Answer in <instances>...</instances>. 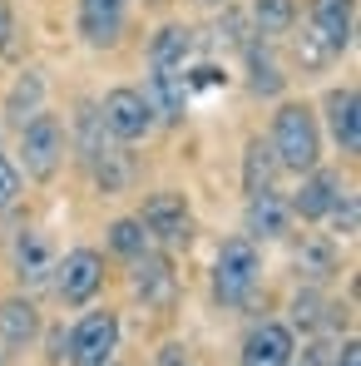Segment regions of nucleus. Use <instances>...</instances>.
I'll use <instances>...</instances> for the list:
<instances>
[{
  "label": "nucleus",
  "mask_w": 361,
  "mask_h": 366,
  "mask_svg": "<svg viewBox=\"0 0 361 366\" xmlns=\"http://www.w3.org/2000/svg\"><path fill=\"white\" fill-rule=\"evenodd\" d=\"M267 144L277 154V169H292V174L317 169V159H322V134H317V119H312L307 104H282Z\"/></svg>",
  "instance_id": "nucleus-1"
},
{
  "label": "nucleus",
  "mask_w": 361,
  "mask_h": 366,
  "mask_svg": "<svg viewBox=\"0 0 361 366\" xmlns=\"http://www.w3.org/2000/svg\"><path fill=\"white\" fill-rule=\"evenodd\" d=\"M257 272H262V257L252 238H228L218 262H213V297L223 307H242V297L257 292Z\"/></svg>",
  "instance_id": "nucleus-2"
},
{
  "label": "nucleus",
  "mask_w": 361,
  "mask_h": 366,
  "mask_svg": "<svg viewBox=\"0 0 361 366\" xmlns=\"http://www.w3.org/2000/svg\"><path fill=\"white\" fill-rule=\"evenodd\" d=\"M20 164H25V174L30 179H55L64 164V129L55 114H35V119L20 124Z\"/></svg>",
  "instance_id": "nucleus-3"
},
{
  "label": "nucleus",
  "mask_w": 361,
  "mask_h": 366,
  "mask_svg": "<svg viewBox=\"0 0 361 366\" xmlns=\"http://www.w3.org/2000/svg\"><path fill=\"white\" fill-rule=\"evenodd\" d=\"M119 357V317L104 307V312H89L74 322L69 332V366H114Z\"/></svg>",
  "instance_id": "nucleus-4"
},
{
  "label": "nucleus",
  "mask_w": 361,
  "mask_h": 366,
  "mask_svg": "<svg viewBox=\"0 0 361 366\" xmlns=\"http://www.w3.org/2000/svg\"><path fill=\"white\" fill-rule=\"evenodd\" d=\"M99 287H104V257L94 247H74V252L55 257V292H60L64 307L94 302Z\"/></svg>",
  "instance_id": "nucleus-5"
},
{
  "label": "nucleus",
  "mask_w": 361,
  "mask_h": 366,
  "mask_svg": "<svg viewBox=\"0 0 361 366\" xmlns=\"http://www.w3.org/2000/svg\"><path fill=\"white\" fill-rule=\"evenodd\" d=\"M99 119L109 129V139L134 144V139H144V134L154 129V109H149V99H144L139 89H109L104 104H99Z\"/></svg>",
  "instance_id": "nucleus-6"
},
{
  "label": "nucleus",
  "mask_w": 361,
  "mask_h": 366,
  "mask_svg": "<svg viewBox=\"0 0 361 366\" xmlns=\"http://www.w3.org/2000/svg\"><path fill=\"white\" fill-rule=\"evenodd\" d=\"M139 223L149 228V238H159L164 247H183L193 238V213L183 203V193H154L139 213Z\"/></svg>",
  "instance_id": "nucleus-7"
},
{
  "label": "nucleus",
  "mask_w": 361,
  "mask_h": 366,
  "mask_svg": "<svg viewBox=\"0 0 361 366\" xmlns=\"http://www.w3.org/2000/svg\"><path fill=\"white\" fill-rule=\"evenodd\" d=\"M129 262H134L129 282H134V292H139L144 302L149 307H174V297H179V277H174V262H169L164 252L144 247V252L129 257Z\"/></svg>",
  "instance_id": "nucleus-8"
},
{
  "label": "nucleus",
  "mask_w": 361,
  "mask_h": 366,
  "mask_svg": "<svg viewBox=\"0 0 361 366\" xmlns=\"http://www.w3.org/2000/svg\"><path fill=\"white\" fill-rule=\"evenodd\" d=\"M247 238L257 243H272V238H282L287 233V223H292V203L277 193V188H257V193H247Z\"/></svg>",
  "instance_id": "nucleus-9"
},
{
  "label": "nucleus",
  "mask_w": 361,
  "mask_h": 366,
  "mask_svg": "<svg viewBox=\"0 0 361 366\" xmlns=\"http://www.w3.org/2000/svg\"><path fill=\"white\" fill-rule=\"evenodd\" d=\"M242 366H292V327L262 322L242 342Z\"/></svg>",
  "instance_id": "nucleus-10"
},
{
  "label": "nucleus",
  "mask_w": 361,
  "mask_h": 366,
  "mask_svg": "<svg viewBox=\"0 0 361 366\" xmlns=\"http://www.w3.org/2000/svg\"><path fill=\"white\" fill-rule=\"evenodd\" d=\"M337 198H342V174H332V169H307L297 198H292V213H302L307 223H317V218L332 213Z\"/></svg>",
  "instance_id": "nucleus-11"
},
{
  "label": "nucleus",
  "mask_w": 361,
  "mask_h": 366,
  "mask_svg": "<svg viewBox=\"0 0 361 366\" xmlns=\"http://www.w3.org/2000/svg\"><path fill=\"white\" fill-rule=\"evenodd\" d=\"M352 20H357V0H312V30L327 40L332 55L352 45Z\"/></svg>",
  "instance_id": "nucleus-12"
},
{
  "label": "nucleus",
  "mask_w": 361,
  "mask_h": 366,
  "mask_svg": "<svg viewBox=\"0 0 361 366\" xmlns=\"http://www.w3.org/2000/svg\"><path fill=\"white\" fill-rule=\"evenodd\" d=\"M327 124H332V139L342 144V154H361V99L352 84L327 94Z\"/></svg>",
  "instance_id": "nucleus-13"
},
{
  "label": "nucleus",
  "mask_w": 361,
  "mask_h": 366,
  "mask_svg": "<svg viewBox=\"0 0 361 366\" xmlns=\"http://www.w3.org/2000/svg\"><path fill=\"white\" fill-rule=\"evenodd\" d=\"M79 35L89 45H114L124 35V0H79Z\"/></svg>",
  "instance_id": "nucleus-14"
},
{
  "label": "nucleus",
  "mask_w": 361,
  "mask_h": 366,
  "mask_svg": "<svg viewBox=\"0 0 361 366\" xmlns=\"http://www.w3.org/2000/svg\"><path fill=\"white\" fill-rule=\"evenodd\" d=\"M242 50H247V89H252L257 99H277V94L287 89V74H282V69H277V60H272L267 35L247 40Z\"/></svg>",
  "instance_id": "nucleus-15"
},
{
  "label": "nucleus",
  "mask_w": 361,
  "mask_h": 366,
  "mask_svg": "<svg viewBox=\"0 0 361 366\" xmlns=\"http://www.w3.org/2000/svg\"><path fill=\"white\" fill-rule=\"evenodd\" d=\"M139 94L149 99V109L159 119H183V109H188V79H183V69H154L149 89H139Z\"/></svg>",
  "instance_id": "nucleus-16"
},
{
  "label": "nucleus",
  "mask_w": 361,
  "mask_h": 366,
  "mask_svg": "<svg viewBox=\"0 0 361 366\" xmlns=\"http://www.w3.org/2000/svg\"><path fill=\"white\" fill-rule=\"evenodd\" d=\"M15 272H20V282H45L55 272V243L35 228L20 233L15 238Z\"/></svg>",
  "instance_id": "nucleus-17"
},
{
  "label": "nucleus",
  "mask_w": 361,
  "mask_h": 366,
  "mask_svg": "<svg viewBox=\"0 0 361 366\" xmlns=\"http://www.w3.org/2000/svg\"><path fill=\"white\" fill-rule=\"evenodd\" d=\"M198 50V35L188 25H164L149 45V69H183Z\"/></svg>",
  "instance_id": "nucleus-18"
},
{
  "label": "nucleus",
  "mask_w": 361,
  "mask_h": 366,
  "mask_svg": "<svg viewBox=\"0 0 361 366\" xmlns=\"http://www.w3.org/2000/svg\"><path fill=\"white\" fill-rule=\"evenodd\" d=\"M40 337V312L30 297H5L0 302V342L5 347H30Z\"/></svg>",
  "instance_id": "nucleus-19"
},
{
  "label": "nucleus",
  "mask_w": 361,
  "mask_h": 366,
  "mask_svg": "<svg viewBox=\"0 0 361 366\" xmlns=\"http://www.w3.org/2000/svg\"><path fill=\"white\" fill-rule=\"evenodd\" d=\"M40 104H45V74H40V69H25V74L10 84V94H5V119L25 124V119L40 114Z\"/></svg>",
  "instance_id": "nucleus-20"
},
{
  "label": "nucleus",
  "mask_w": 361,
  "mask_h": 366,
  "mask_svg": "<svg viewBox=\"0 0 361 366\" xmlns=\"http://www.w3.org/2000/svg\"><path fill=\"white\" fill-rule=\"evenodd\" d=\"M89 169H94V183H99V193H124V188L134 183V154L109 144L104 154H94V159H89Z\"/></svg>",
  "instance_id": "nucleus-21"
},
{
  "label": "nucleus",
  "mask_w": 361,
  "mask_h": 366,
  "mask_svg": "<svg viewBox=\"0 0 361 366\" xmlns=\"http://www.w3.org/2000/svg\"><path fill=\"white\" fill-rule=\"evenodd\" d=\"M272 179H277V154L267 139H252L242 154V188L257 193V188H272Z\"/></svg>",
  "instance_id": "nucleus-22"
},
{
  "label": "nucleus",
  "mask_w": 361,
  "mask_h": 366,
  "mask_svg": "<svg viewBox=\"0 0 361 366\" xmlns=\"http://www.w3.org/2000/svg\"><path fill=\"white\" fill-rule=\"evenodd\" d=\"M297 272L307 282H327V277H337V247L322 243V238H307L297 247Z\"/></svg>",
  "instance_id": "nucleus-23"
},
{
  "label": "nucleus",
  "mask_w": 361,
  "mask_h": 366,
  "mask_svg": "<svg viewBox=\"0 0 361 366\" xmlns=\"http://www.w3.org/2000/svg\"><path fill=\"white\" fill-rule=\"evenodd\" d=\"M292 15H297L292 0H252L257 35H287V30H292Z\"/></svg>",
  "instance_id": "nucleus-24"
},
{
  "label": "nucleus",
  "mask_w": 361,
  "mask_h": 366,
  "mask_svg": "<svg viewBox=\"0 0 361 366\" xmlns=\"http://www.w3.org/2000/svg\"><path fill=\"white\" fill-rule=\"evenodd\" d=\"M74 129H79V154L84 159H94V154H104L109 149V129H104V119H99V109H79V119H74Z\"/></svg>",
  "instance_id": "nucleus-25"
},
{
  "label": "nucleus",
  "mask_w": 361,
  "mask_h": 366,
  "mask_svg": "<svg viewBox=\"0 0 361 366\" xmlns=\"http://www.w3.org/2000/svg\"><path fill=\"white\" fill-rule=\"evenodd\" d=\"M149 243H154V238H149V228H144L139 218H119V223L109 228V247H114L119 257H139Z\"/></svg>",
  "instance_id": "nucleus-26"
},
{
  "label": "nucleus",
  "mask_w": 361,
  "mask_h": 366,
  "mask_svg": "<svg viewBox=\"0 0 361 366\" xmlns=\"http://www.w3.org/2000/svg\"><path fill=\"white\" fill-rule=\"evenodd\" d=\"M322 322H327V302L312 287H302L297 297H292V332H317Z\"/></svg>",
  "instance_id": "nucleus-27"
},
{
  "label": "nucleus",
  "mask_w": 361,
  "mask_h": 366,
  "mask_svg": "<svg viewBox=\"0 0 361 366\" xmlns=\"http://www.w3.org/2000/svg\"><path fill=\"white\" fill-rule=\"evenodd\" d=\"M327 218L337 223V233H342V238H357V233H361V203H357V193H347V188H342V198L332 203V213H327Z\"/></svg>",
  "instance_id": "nucleus-28"
},
{
  "label": "nucleus",
  "mask_w": 361,
  "mask_h": 366,
  "mask_svg": "<svg viewBox=\"0 0 361 366\" xmlns=\"http://www.w3.org/2000/svg\"><path fill=\"white\" fill-rule=\"evenodd\" d=\"M327 60H332V50H327V40H322L317 30L297 35V64H302V69H322Z\"/></svg>",
  "instance_id": "nucleus-29"
},
{
  "label": "nucleus",
  "mask_w": 361,
  "mask_h": 366,
  "mask_svg": "<svg viewBox=\"0 0 361 366\" xmlns=\"http://www.w3.org/2000/svg\"><path fill=\"white\" fill-rule=\"evenodd\" d=\"M218 40L228 45V50H242L252 35H247V15L242 10H223V20H218Z\"/></svg>",
  "instance_id": "nucleus-30"
},
{
  "label": "nucleus",
  "mask_w": 361,
  "mask_h": 366,
  "mask_svg": "<svg viewBox=\"0 0 361 366\" xmlns=\"http://www.w3.org/2000/svg\"><path fill=\"white\" fill-rule=\"evenodd\" d=\"M20 198V169L10 159H0V208H10Z\"/></svg>",
  "instance_id": "nucleus-31"
},
{
  "label": "nucleus",
  "mask_w": 361,
  "mask_h": 366,
  "mask_svg": "<svg viewBox=\"0 0 361 366\" xmlns=\"http://www.w3.org/2000/svg\"><path fill=\"white\" fill-rule=\"evenodd\" d=\"M10 40H15V15H10V10L0 5V55L10 50Z\"/></svg>",
  "instance_id": "nucleus-32"
},
{
  "label": "nucleus",
  "mask_w": 361,
  "mask_h": 366,
  "mask_svg": "<svg viewBox=\"0 0 361 366\" xmlns=\"http://www.w3.org/2000/svg\"><path fill=\"white\" fill-rule=\"evenodd\" d=\"M327 366H361V347H357V342H347V347H342Z\"/></svg>",
  "instance_id": "nucleus-33"
},
{
  "label": "nucleus",
  "mask_w": 361,
  "mask_h": 366,
  "mask_svg": "<svg viewBox=\"0 0 361 366\" xmlns=\"http://www.w3.org/2000/svg\"><path fill=\"white\" fill-rule=\"evenodd\" d=\"M69 357V332H55L50 337V362H64Z\"/></svg>",
  "instance_id": "nucleus-34"
},
{
  "label": "nucleus",
  "mask_w": 361,
  "mask_h": 366,
  "mask_svg": "<svg viewBox=\"0 0 361 366\" xmlns=\"http://www.w3.org/2000/svg\"><path fill=\"white\" fill-rule=\"evenodd\" d=\"M159 366H188V362L179 357V347H164V352H159Z\"/></svg>",
  "instance_id": "nucleus-35"
},
{
  "label": "nucleus",
  "mask_w": 361,
  "mask_h": 366,
  "mask_svg": "<svg viewBox=\"0 0 361 366\" xmlns=\"http://www.w3.org/2000/svg\"><path fill=\"white\" fill-rule=\"evenodd\" d=\"M5 357H10V352H5V342H0V366H5Z\"/></svg>",
  "instance_id": "nucleus-36"
},
{
  "label": "nucleus",
  "mask_w": 361,
  "mask_h": 366,
  "mask_svg": "<svg viewBox=\"0 0 361 366\" xmlns=\"http://www.w3.org/2000/svg\"><path fill=\"white\" fill-rule=\"evenodd\" d=\"M203 5H223V0H203Z\"/></svg>",
  "instance_id": "nucleus-37"
}]
</instances>
